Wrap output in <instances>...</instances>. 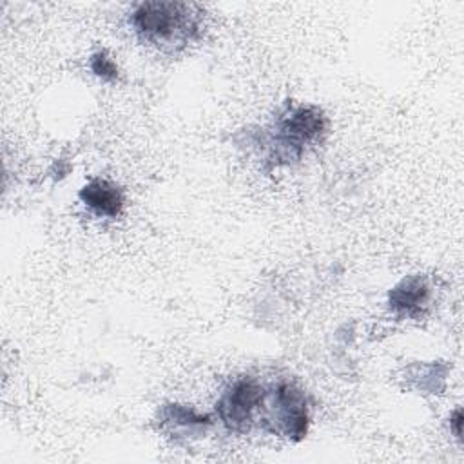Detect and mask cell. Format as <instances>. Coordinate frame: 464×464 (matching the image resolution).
I'll list each match as a JSON object with an SVG mask.
<instances>
[{"label":"cell","instance_id":"cell-1","mask_svg":"<svg viewBox=\"0 0 464 464\" xmlns=\"http://www.w3.org/2000/svg\"><path fill=\"white\" fill-rule=\"evenodd\" d=\"M201 11L187 2H143L130 14L136 34L161 49L185 47L196 40L201 31Z\"/></svg>","mask_w":464,"mask_h":464},{"label":"cell","instance_id":"cell-2","mask_svg":"<svg viewBox=\"0 0 464 464\" xmlns=\"http://www.w3.org/2000/svg\"><path fill=\"white\" fill-rule=\"evenodd\" d=\"M257 422L265 431L277 437L290 440L304 439L308 431V401L304 392L290 381H279L268 388L263 386Z\"/></svg>","mask_w":464,"mask_h":464},{"label":"cell","instance_id":"cell-3","mask_svg":"<svg viewBox=\"0 0 464 464\" xmlns=\"http://www.w3.org/2000/svg\"><path fill=\"white\" fill-rule=\"evenodd\" d=\"M328 129L326 116L319 107L301 105L286 109L277 123L270 140V161L276 165L292 163L304 154L312 143H319Z\"/></svg>","mask_w":464,"mask_h":464},{"label":"cell","instance_id":"cell-4","mask_svg":"<svg viewBox=\"0 0 464 464\" xmlns=\"http://www.w3.org/2000/svg\"><path fill=\"white\" fill-rule=\"evenodd\" d=\"M263 386L252 377L234 381L216 402L219 420L227 430L245 433L257 420Z\"/></svg>","mask_w":464,"mask_h":464},{"label":"cell","instance_id":"cell-5","mask_svg":"<svg viewBox=\"0 0 464 464\" xmlns=\"http://www.w3.org/2000/svg\"><path fill=\"white\" fill-rule=\"evenodd\" d=\"M388 303L401 315L419 317L430 303V285L419 274L408 276L390 290Z\"/></svg>","mask_w":464,"mask_h":464},{"label":"cell","instance_id":"cell-6","mask_svg":"<svg viewBox=\"0 0 464 464\" xmlns=\"http://www.w3.org/2000/svg\"><path fill=\"white\" fill-rule=\"evenodd\" d=\"M210 417L196 413L192 408L181 404H167L160 410V426L174 439H192L205 435L210 426Z\"/></svg>","mask_w":464,"mask_h":464},{"label":"cell","instance_id":"cell-7","mask_svg":"<svg viewBox=\"0 0 464 464\" xmlns=\"http://www.w3.org/2000/svg\"><path fill=\"white\" fill-rule=\"evenodd\" d=\"M78 196L85 207L103 218H116L123 210V192L109 179H91L82 187Z\"/></svg>","mask_w":464,"mask_h":464},{"label":"cell","instance_id":"cell-8","mask_svg":"<svg viewBox=\"0 0 464 464\" xmlns=\"http://www.w3.org/2000/svg\"><path fill=\"white\" fill-rule=\"evenodd\" d=\"M89 65H91V71L105 82H114L118 78V67L105 51L94 53L89 60Z\"/></svg>","mask_w":464,"mask_h":464},{"label":"cell","instance_id":"cell-9","mask_svg":"<svg viewBox=\"0 0 464 464\" xmlns=\"http://www.w3.org/2000/svg\"><path fill=\"white\" fill-rule=\"evenodd\" d=\"M451 424H453V430H455V435L457 437H460V424H462V413H460V410H457L455 413H453V417H451Z\"/></svg>","mask_w":464,"mask_h":464}]
</instances>
